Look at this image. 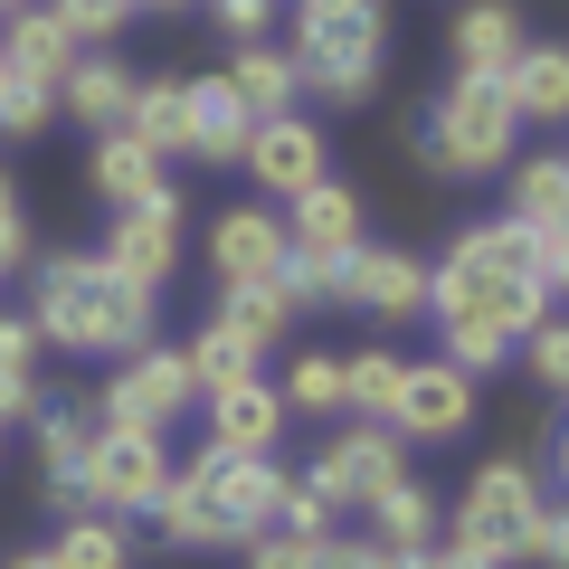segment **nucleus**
<instances>
[{
	"instance_id": "f257e3e1",
	"label": "nucleus",
	"mask_w": 569,
	"mask_h": 569,
	"mask_svg": "<svg viewBox=\"0 0 569 569\" xmlns=\"http://www.w3.org/2000/svg\"><path fill=\"white\" fill-rule=\"evenodd\" d=\"M29 276H39V305H29V323H39V342L58 351H86V361H123V351L152 342V284L114 276L104 257H77V247H58V257H29Z\"/></svg>"
},
{
	"instance_id": "f03ea898",
	"label": "nucleus",
	"mask_w": 569,
	"mask_h": 569,
	"mask_svg": "<svg viewBox=\"0 0 569 569\" xmlns=\"http://www.w3.org/2000/svg\"><path fill=\"white\" fill-rule=\"evenodd\" d=\"M550 305H560V295L531 276V238L512 219L466 228L447 257L427 266V313H437V323H493L503 342H522Z\"/></svg>"
},
{
	"instance_id": "7ed1b4c3",
	"label": "nucleus",
	"mask_w": 569,
	"mask_h": 569,
	"mask_svg": "<svg viewBox=\"0 0 569 569\" xmlns=\"http://www.w3.org/2000/svg\"><path fill=\"white\" fill-rule=\"evenodd\" d=\"M512 142H522V104H512V86L456 67L447 96H437V114H427V133H418V162L447 171V181H493V171L512 162Z\"/></svg>"
},
{
	"instance_id": "20e7f679",
	"label": "nucleus",
	"mask_w": 569,
	"mask_h": 569,
	"mask_svg": "<svg viewBox=\"0 0 569 569\" xmlns=\"http://www.w3.org/2000/svg\"><path fill=\"white\" fill-rule=\"evenodd\" d=\"M380 48H389V10L380 0H295V48H284V58L305 67V96L370 104Z\"/></svg>"
},
{
	"instance_id": "39448f33",
	"label": "nucleus",
	"mask_w": 569,
	"mask_h": 569,
	"mask_svg": "<svg viewBox=\"0 0 569 569\" xmlns=\"http://www.w3.org/2000/svg\"><path fill=\"white\" fill-rule=\"evenodd\" d=\"M541 503H550V485H541V475H531V466H512V456H493V466L475 475L466 493H456L447 541H456V550H475L485 569H512V560H522V522H531Z\"/></svg>"
},
{
	"instance_id": "423d86ee",
	"label": "nucleus",
	"mask_w": 569,
	"mask_h": 569,
	"mask_svg": "<svg viewBox=\"0 0 569 569\" xmlns=\"http://www.w3.org/2000/svg\"><path fill=\"white\" fill-rule=\"evenodd\" d=\"M200 512H209V550H247L257 531H276L284 503V466L276 456H209L200 447Z\"/></svg>"
},
{
	"instance_id": "0eeeda50",
	"label": "nucleus",
	"mask_w": 569,
	"mask_h": 569,
	"mask_svg": "<svg viewBox=\"0 0 569 569\" xmlns=\"http://www.w3.org/2000/svg\"><path fill=\"white\" fill-rule=\"evenodd\" d=\"M190 408H200V380H190L181 342H142V351H123V361H114V380H104L96 418H114V427H152V437H171V427H181Z\"/></svg>"
},
{
	"instance_id": "6e6552de",
	"label": "nucleus",
	"mask_w": 569,
	"mask_h": 569,
	"mask_svg": "<svg viewBox=\"0 0 569 569\" xmlns=\"http://www.w3.org/2000/svg\"><path fill=\"white\" fill-rule=\"evenodd\" d=\"M399 475H408V437L389 418H332L323 466H313V485L332 493V512H370Z\"/></svg>"
},
{
	"instance_id": "1a4fd4ad",
	"label": "nucleus",
	"mask_w": 569,
	"mask_h": 569,
	"mask_svg": "<svg viewBox=\"0 0 569 569\" xmlns=\"http://www.w3.org/2000/svg\"><path fill=\"white\" fill-rule=\"evenodd\" d=\"M162 475H171V447L152 437V427H114V418H104L77 493H86V512H114V522H123V512H152Z\"/></svg>"
},
{
	"instance_id": "9d476101",
	"label": "nucleus",
	"mask_w": 569,
	"mask_h": 569,
	"mask_svg": "<svg viewBox=\"0 0 569 569\" xmlns=\"http://www.w3.org/2000/svg\"><path fill=\"white\" fill-rule=\"evenodd\" d=\"M238 171L247 181H257V200H295V190H313L332 171V152H323V123L305 114V104H295V114H266L257 133H247V152H238Z\"/></svg>"
},
{
	"instance_id": "9b49d317",
	"label": "nucleus",
	"mask_w": 569,
	"mask_h": 569,
	"mask_svg": "<svg viewBox=\"0 0 569 569\" xmlns=\"http://www.w3.org/2000/svg\"><path fill=\"white\" fill-rule=\"evenodd\" d=\"M389 427H399L408 447H447L475 427V380L456 361H408L399 370V399H389Z\"/></svg>"
},
{
	"instance_id": "f8f14e48",
	"label": "nucleus",
	"mask_w": 569,
	"mask_h": 569,
	"mask_svg": "<svg viewBox=\"0 0 569 569\" xmlns=\"http://www.w3.org/2000/svg\"><path fill=\"white\" fill-rule=\"evenodd\" d=\"M114 276H133V284H152L162 295L171 284V266H181V190H152V200H133V209H114V238L96 247Z\"/></svg>"
},
{
	"instance_id": "ddd939ff",
	"label": "nucleus",
	"mask_w": 569,
	"mask_h": 569,
	"mask_svg": "<svg viewBox=\"0 0 569 569\" xmlns=\"http://www.w3.org/2000/svg\"><path fill=\"white\" fill-rule=\"evenodd\" d=\"M284 266V209L276 200H238L209 219V276L219 284H276Z\"/></svg>"
},
{
	"instance_id": "4468645a",
	"label": "nucleus",
	"mask_w": 569,
	"mask_h": 569,
	"mask_svg": "<svg viewBox=\"0 0 569 569\" xmlns=\"http://www.w3.org/2000/svg\"><path fill=\"white\" fill-rule=\"evenodd\" d=\"M332 295L361 305L370 323H408V313H427V257H408V247H351Z\"/></svg>"
},
{
	"instance_id": "2eb2a0df",
	"label": "nucleus",
	"mask_w": 569,
	"mask_h": 569,
	"mask_svg": "<svg viewBox=\"0 0 569 569\" xmlns=\"http://www.w3.org/2000/svg\"><path fill=\"white\" fill-rule=\"evenodd\" d=\"M276 437H284V399L266 370L209 389V456H276Z\"/></svg>"
},
{
	"instance_id": "dca6fc26",
	"label": "nucleus",
	"mask_w": 569,
	"mask_h": 569,
	"mask_svg": "<svg viewBox=\"0 0 569 569\" xmlns=\"http://www.w3.org/2000/svg\"><path fill=\"white\" fill-rule=\"evenodd\" d=\"M361 228H370L361 190L332 181V171H323L313 190H295V200H284V247H323V257H351V247H370Z\"/></svg>"
},
{
	"instance_id": "f3484780",
	"label": "nucleus",
	"mask_w": 569,
	"mask_h": 569,
	"mask_svg": "<svg viewBox=\"0 0 569 569\" xmlns=\"http://www.w3.org/2000/svg\"><path fill=\"white\" fill-rule=\"evenodd\" d=\"M133 58H96V48H86L77 67H67L58 77V114L77 123V133H123V114H133Z\"/></svg>"
},
{
	"instance_id": "a211bd4d",
	"label": "nucleus",
	"mask_w": 569,
	"mask_h": 569,
	"mask_svg": "<svg viewBox=\"0 0 569 569\" xmlns=\"http://www.w3.org/2000/svg\"><path fill=\"white\" fill-rule=\"evenodd\" d=\"M39 466H48V493H58L67 512H86V493H77V475H86V456H96V408H77V399H39Z\"/></svg>"
},
{
	"instance_id": "6ab92c4d",
	"label": "nucleus",
	"mask_w": 569,
	"mask_h": 569,
	"mask_svg": "<svg viewBox=\"0 0 569 569\" xmlns=\"http://www.w3.org/2000/svg\"><path fill=\"white\" fill-rule=\"evenodd\" d=\"M181 96H190V162H238L247 152V133H257V114L238 104V86L209 67V77H181Z\"/></svg>"
},
{
	"instance_id": "aec40b11",
	"label": "nucleus",
	"mask_w": 569,
	"mask_h": 569,
	"mask_svg": "<svg viewBox=\"0 0 569 569\" xmlns=\"http://www.w3.org/2000/svg\"><path fill=\"white\" fill-rule=\"evenodd\" d=\"M77 58H86V48L67 39L58 20H48L39 0L0 20V67H10V77H20V86H48V96H58V77H67V67H77Z\"/></svg>"
},
{
	"instance_id": "412c9836",
	"label": "nucleus",
	"mask_w": 569,
	"mask_h": 569,
	"mask_svg": "<svg viewBox=\"0 0 569 569\" xmlns=\"http://www.w3.org/2000/svg\"><path fill=\"white\" fill-rule=\"evenodd\" d=\"M522 10H512V0H466V10H456V39H447V58L456 67H475V77H503L512 58H522Z\"/></svg>"
},
{
	"instance_id": "4be33fe9",
	"label": "nucleus",
	"mask_w": 569,
	"mask_h": 569,
	"mask_svg": "<svg viewBox=\"0 0 569 569\" xmlns=\"http://www.w3.org/2000/svg\"><path fill=\"white\" fill-rule=\"evenodd\" d=\"M123 133H133L152 162H190V96H181V77H142Z\"/></svg>"
},
{
	"instance_id": "5701e85b",
	"label": "nucleus",
	"mask_w": 569,
	"mask_h": 569,
	"mask_svg": "<svg viewBox=\"0 0 569 569\" xmlns=\"http://www.w3.org/2000/svg\"><path fill=\"white\" fill-rule=\"evenodd\" d=\"M219 77L238 86V104H247L257 123H266V114H295V104H305V67L284 58V48H266V39H257V48H238Z\"/></svg>"
},
{
	"instance_id": "b1692460",
	"label": "nucleus",
	"mask_w": 569,
	"mask_h": 569,
	"mask_svg": "<svg viewBox=\"0 0 569 569\" xmlns=\"http://www.w3.org/2000/svg\"><path fill=\"white\" fill-rule=\"evenodd\" d=\"M86 181H96L104 209H133V200H152V190L171 181V162H152L133 133H96V162H86Z\"/></svg>"
},
{
	"instance_id": "393cba45",
	"label": "nucleus",
	"mask_w": 569,
	"mask_h": 569,
	"mask_svg": "<svg viewBox=\"0 0 569 569\" xmlns=\"http://www.w3.org/2000/svg\"><path fill=\"white\" fill-rule=\"evenodd\" d=\"M503 86H512V104H522V123H560L569 114V48L522 39V58L503 67Z\"/></svg>"
},
{
	"instance_id": "a878e982",
	"label": "nucleus",
	"mask_w": 569,
	"mask_h": 569,
	"mask_svg": "<svg viewBox=\"0 0 569 569\" xmlns=\"http://www.w3.org/2000/svg\"><path fill=\"white\" fill-rule=\"evenodd\" d=\"M503 171H512V200H503L512 228H560L569 219V162L560 152H522V162H503Z\"/></svg>"
},
{
	"instance_id": "bb28decb",
	"label": "nucleus",
	"mask_w": 569,
	"mask_h": 569,
	"mask_svg": "<svg viewBox=\"0 0 569 569\" xmlns=\"http://www.w3.org/2000/svg\"><path fill=\"white\" fill-rule=\"evenodd\" d=\"M48 569H133V531L114 512H67L48 541Z\"/></svg>"
},
{
	"instance_id": "cd10ccee",
	"label": "nucleus",
	"mask_w": 569,
	"mask_h": 569,
	"mask_svg": "<svg viewBox=\"0 0 569 569\" xmlns=\"http://www.w3.org/2000/svg\"><path fill=\"white\" fill-rule=\"evenodd\" d=\"M370 541H389V550H427V541H447V522H437V493H427L418 475H399V485L370 503Z\"/></svg>"
},
{
	"instance_id": "c85d7f7f",
	"label": "nucleus",
	"mask_w": 569,
	"mask_h": 569,
	"mask_svg": "<svg viewBox=\"0 0 569 569\" xmlns=\"http://www.w3.org/2000/svg\"><path fill=\"white\" fill-rule=\"evenodd\" d=\"M181 361H190V380H200V399H209V389H228V380H257V361H266V351L247 342V332H228L219 313H209V323L181 342Z\"/></svg>"
},
{
	"instance_id": "c756f323",
	"label": "nucleus",
	"mask_w": 569,
	"mask_h": 569,
	"mask_svg": "<svg viewBox=\"0 0 569 569\" xmlns=\"http://www.w3.org/2000/svg\"><path fill=\"white\" fill-rule=\"evenodd\" d=\"M209 313H219L228 332H247L257 351H276L284 332H295V305H284V284H219V305H209Z\"/></svg>"
},
{
	"instance_id": "7c9ffc66",
	"label": "nucleus",
	"mask_w": 569,
	"mask_h": 569,
	"mask_svg": "<svg viewBox=\"0 0 569 569\" xmlns=\"http://www.w3.org/2000/svg\"><path fill=\"white\" fill-rule=\"evenodd\" d=\"M399 370H408V351H389V342L342 351V418H389V399H399Z\"/></svg>"
},
{
	"instance_id": "2f4dec72",
	"label": "nucleus",
	"mask_w": 569,
	"mask_h": 569,
	"mask_svg": "<svg viewBox=\"0 0 569 569\" xmlns=\"http://www.w3.org/2000/svg\"><path fill=\"white\" fill-rule=\"evenodd\" d=\"M284 418H342V351H295V361H284Z\"/></svg>"
},
{
	"instance_id": "473e14b6",
	"label": "nucleus",
	"mask_w": 569,
	"mask_h": 569,
	"mask_svg": "<svg viewBox=\"0 0 569 569\" xmlns=\"http://www.w3.org/2000/svg\"><path fill=\"white\" fill-rule=\"evenodd\" d=\"M152 522H162L171 550H209V512H200V475H190V466L162 475V493H152Z\"/></svg>"
},
{
	"instance_id": "72a5a7b5",
	"label": "nucleus",
	"mask_w": 569,
	"mask_h": 569,
	"mask_svg": "<svg viewBox=\"0 0 569 569\" xmlns=\"http://www.w3.org/2000/svg\"><path fill=\"white\" fill-rule=\"evenodd\" d=\"M39 10H48L77 48H114L123 29H133V0H39Z\"/></svg>"
},
{
	"instance_id": "f704fd0d",
	"label": "nucleus",
	"mask_w": 569,
	"mask_h": 569,
	"mask_svg": "<svg viewBox=\"0 0 569 569\" xmlns=\"http://www.w3.org/2000/svg\"><path fill=\"white\" fill-rule=\"evenodd\" d=\"M276 284H284V305H295V313H305V305H332V284H342V257H323V247H284Z\"/></svg>"
},
{
	"instance_id": "c9c22d12",
	"label": "nucleus",
	"mask_w": 569,
	"mask_h": 569,
	"mask_svg": "<svg viewBox=\"0 0 569 569\" xmlns=\"http://www.w3.org/2000/svg\"><path fill=\"white\" fill-rule=\"evenodd\" d=\"M437 332H447V351H437V361H456L466 380H485V370H512V342H503L493 323H437Z\"/></svg>"
},
{
	"instance_id": "e433bc0d",
	"label": "nucleus",
	"mask_w": 569,
	"mask_h": 569,
	"mask_svg": "<svg viewBox=\"0 0 569 569\" xmlns=\"http://www.w3.org/2000/svg\"><path fill=\"white\" fill-rule=\"evenodd\" d=\"M276 531H284V541H323V531H332V493L313 485V475H284V503H276Z\"/></svg>"
},
{
	"instance_id": "4c0bfd02",
	"label": "nucleus",
	"mask_w": 569,
	"mask_h": 569,
	"mask_svg": "<svg viewBox=\"0 0 569 569\" xmlns=\"http://www.w3.org/2000/svg\"><path fill=\"white\" fill-rule=\"evenodd\" d=\"M48 123H58V96H48V86H20V77L0 86V133L10 142H39Z\"/></svg>"
},
{
	"instance_id": "58836bf2",
	"label": "nucleus",
	"mask_w": 569,
	"mask_h": 569,
	"mask_svg": "<svg viewBox=\"0 0 569 569\" xmlns=\"http://www.w3.org/2000/svg\"><path fill=\"white\" fill-rule=\"evenodd\" d=\"M512 351H522V370H531L541 389H560V380H569V332H560V313H541V323H531Z\"/></svg>"
},
{
	"instance_id": "ea45409f",
	"label": "nucleus",
	"mask_w": 569,
	"mask_h": 569,
	"mask_svg": "<svg viewBox=\"0 0 569 569\" xmlns=\"http://www.w3.org/2000/svg\"><path fill=\"white\" fill-rule=\"evenodd\" d=\"M522 560H531V569H560V560H569V512H560V503H541V512L522 522Z\"/></svg>"
},
{
	"instance_id": "a19ab883",
	"label": "nucleus",
	"mask_w": 569,
	"mask_h": 569,
	"mask_svg": "<svg viewBox=\"0 0 569 569\" xmlns=\"http://www.w3.org/2000/svg\"><path fill=\"white\" fill-rule=\"evenodd\" d=\"M247 569H323V541H284V531H257V541H247Z\"/></svg>"
},
{
	"instance_id": "79ce46f5",
	"label": "nucleus",
	"mask_w": 569,
	"mask_h": 569,
	"mask_svg": "<svg viewBox=\"0 0 569 569\" xmlns=\"http://www.w3.org/2000/svg\"><path fill=\"white\" fill-rule=\"evenodd\" d=\"M209 20H219L238 48H257L266 29H276V0H209Z\"/></svg>"
},
{
	"instance_id": "37998d69",
	"label": "nucleus",
	"mask_w": 569,
	"mask_h": 569,
	"mask_svg": "<svg viewBox=\"0 0 569 569\" xmlns=\"http://www.w3.org/2000/svg\"><path fill=\"white\" fill-rule=\"evenodd\" d=\"M418 550H389V541H332L323 531V569H408Z\"/></svg>"
},
{
	"instance_id": "c03bdc74",
	"label": "nucleus",
	"mask_w": 569,
	"mask_h": 569,
	"mask_svg": "<svg viewBox=\"0 0 569 569\" xmlns=\"http://www.w3.org/2000/svg\"><path fill=\"white\" fill-rule=\"evenodd\" d=\"M39 323H29V313H0V370H39Z\"/></svg>"
},
{
	"instance_id": "a18cd8bd",
	"label": "nucleus",
	"mask_w": 569,
	"mask_h": 569,
	"mask_svg": "<svg viewBox=\"0 0 569 569\" xmlns=\"http://www.w3.org/2000/svg\"><path fill=\"white\" fill-rule=\"evenodd\" d=\"M10 418H39V370H0V427Z\"/></svg>"
},
{
	"instance_id": "49530a36",
	"label": "nucleus",
	"mask_w": 569,
	"mask_h": 569,
	"mask_svg": "<svg viewBox=\"0 0 569 569\" xmlns=\"http://www.w3.org/2000/svg\"><path fill=\"white\" fill-rule=\"evenodd\" d=\"M20 266H29V228H20V209H10V219H0V284L20 276Z\"/></svg>"
},
{
	"instance_id": "de8ad7c7",
	"label": "nucleus",
	"mask_w": 569,
	"mask_h": 569,
	"mask_svg": "<svg viewBox=\"0 0 569 569\" xmlns=\"http://www.w3.org/2000/svg\"><path fill=\"white\" fill-rule=\"evenodd\" d=\"M408 569H485V560H475V550H456V541H427Z\"/></svg>"
},
{
	"instance_id": "09e8293b",
	"label": "nucleus",
	"mask_w": 569,
	"mask_h": 569,
	"mask_svg": "<svg viewBox=\"0 0 569 569\" xmlns=\"http://www.w3.org/2000/svg\"><path fill=\"white\" fill-rule=\"evenodd\" d=\"M10 569H48V550H29V560H10Z\"/></svg>"
},
{
	"instance_id": "8fccbe9b",
	"label": "nucleus",
	"mask_w": 569,
	"mask_h": 569,
	"mask_svg": "<svg viewBox=\"0 0 569 569\" xmlns=\"http://www.w3.org/2000/svg\"><path fill=\"white\" fill-rule=\"evenodd\" d=\"M133 10H181V0H133Z\"/></svg>"
},
{
	"instance_id": "3c124183",
	"label": "nucleus",
	"mask_w": 569,
	"mask_h": 569,
	"mask_svg": "<svg viewBox=\"0 0 569 569\" xmlns=\"http://www.w3.org/2000/svg\"><path fill=\"white\" fill-rule=\"evenodd\" d=\"M10 10H29V0H0V20H10Z\"/></svg>"
},
{
	"instance_id": "603ef678",
	"label": "nucleus",
	"mask_w": 569,
	"mask_h": 569,
	"mask_svg": "<svg viewBox=\"0 0 569 569\" xmlns=\"http://www.w3.org/2000/svg\"><path fill=\"white\" fill-rule=\"evenodd\" d=\"M0 86H10V67H0Z\"/></svg>"
}]
</instances>
